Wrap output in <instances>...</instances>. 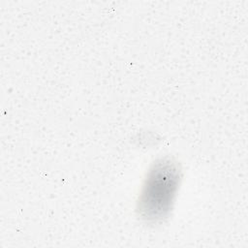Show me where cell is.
Instances as JSON below:
<instances>
[{
    "label": "cell",
    "instance_id": "1",
    "mask_svg": "<svg viewBox=\"0 0 248 248\" xmlns=\"http://www.w3.org/2000/svg\"><path fill=\"white\" fill-rule=\"evenodd\" d=\"M180 179V170L175 162L161 160L151 169L143 186L139 211L142 218L156 222L165 218L170 208Z\"/></svg>",
    "mask_w": 248,
    "mask_h": 248
}]
</instances>
